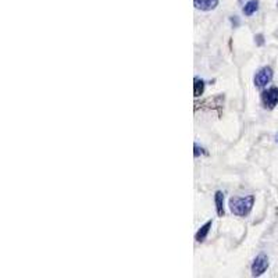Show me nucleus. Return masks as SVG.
<instances>
[{"label":"nucleus","mask_w":278,"mask_h":278,"mask_svg":"<svg viewBox=\"0 0 278 278\" xmlns=\"http://www.w3.org/2000/svg\"><path fill=\"white\" fill-rule=\"evenodd\" d=\"M253 205H255V196L253 195H248L245 198L234 196L228 202L231 213L238 215V217H246L252 211Z\"/></svg>","instance_id":"nucleus-1"},{"label":"nucleus","mask_w":278,"mask_h":278,"mask_svg":"<svg viewBox=\"0 0 278 278\" xmlns=\"http://www.w3.org/2000/svg\"><path fill=\"white\" fill-rule=\"evenodd\" d=\"M273 75H274L273 69L269 67V66H266V67H263V69H260L257 71L256 75L253 78V82H255V85H256L257 88H264V86H267V85L271 82Z\"/></svg>","instance_id":"nucleus-2"},{"label":"nucleus","mask_w":278,"mask_h":278,"mask_svg":"<svg viewBox=\"0 0 278 278\" xmlns=\"http://www.w3.org/2000/svg\"><path fill=\"white\" fill-rule=\"evenodd\" d=\"M262 103L266 109L273 110L276 106H278V88L277 86H270L269 89L262 92Z\"/></svg>","instance_id":"nucleus-3"},{"label":"nucleus","mask_w":278,"mask_h":278,"mask_svg":"<svg viewBox=\"0 0 278 278\" xmlns=\"http://www.w3.org/2000/svg\"><path fill=\"white\" fill-rule=\"evenodd\" d=\"M267 269H269V257L262 253V255L256 256V259L252 263V267H250L252 277H260V276H263L264 273L267 271Z\"/></svg>","instance_id":"nucleus-4"},{"label":"nucleus","mask_w":278,"mask_h":278,"mask_svg":"<svg viewBox=\"0 0 278 278\" xmlns=\"http://www.w3.org/2000/svg\"><path fill=\"white\" fill-rule=\"evenodd\" d=\"M218 1L220 0H194V4L196 8H199L202 11H210L218 6Z\"/></svg>","instance_id":"nucleus-5"},{"label":"nucleus","mask_w":278,"mask_h":278,"mask_svg":"<svg viewBox=\"0 0 278 278\" xmlns=\"http://www.w3.org/2000/svg\"><path fill=\"white\" fill-rule=\"evenodd\" d=\"M211 225H213V221H211V220H208V222H205L201 228L198 229V232H196V235H195V241L201 243L205 242V239L208 238V232H210V229H211Z\"/></svg>","instance_id":"nucleus-6"},{"label":"nucleus","mask_w":278,"mask_h":278,"mask_svg":"<svg viewBox=\"0 0 278 278\" xmlns=\"http://www.w3.org/2000/svg\"><path fill=\"white\" fill-rule=\"evenodd\" d=\"M214 205H215V211L218 217H224L225 210H224V194L221 191H217L214 194Z\"/></svg>","instance_id":"nucleus-7"},{"label":"nucleus","mask_w":278,"mask_h":278,"mask_svg":"<svg viewBox=\"0 0 278 278\" xmlns=\"http://www.w3.org/2000/svg\"><path fill=\"white\" fill-rule=\"evenodd\" d=\"M257 10H259V0H249L245 6H243L242 11L245 15H253V14L256 13Z\"/></svg>","instance_id":"nucleus-8"},{"label":"nucleus","mask_w":278,"mask_h":278,"mask_svg":"<svg viewBox=\"0 0 278 278\" xmlns=\"http://www.w3.org/2000/svg\"><path fill=\"white\" fill-rule=\"evenodd\" d=\"M205 92V81L201 78H195L194 79V96L199 97Z\"/></svg>","instance_id":"nucleus-9"},{"label":"nucleus","mask_w":278,"mask_h":278,"mask_svg":"<svg viewBox=\"0 0 278 278\" xmlns=\"http://www.w3.org/2000/svg\"><path fill=\"white\" fill-rule=\"evenodd\" d=\"M194 156L195 157H199V156H201V154H206V156H208V153L206 152V150H205V149H203V147H201V146L198 145V143H195L194 145Z\"/></svg>","instance_id":"nucleus-10"},{"label":"nucleus","mask_w":278,"mask_h":278,"mask_svg":"<svg viewBox=\"0 0 278 278\" xmlns=\"http://www.w3.org/2000/svg\"><path fill=\"white\" fill-rule=\"evenodd\" d=\"M255 43H256L257 46H263L264 45V36L262 34H259L255 36Z\"/></svg>","instance_id":"nucleus-11"},{"label":"nucleus","mask_w":278,"mask_h":278,"mask_svg":"<svg viewBox=\"0 0 278 278\" xmlns=\"http://www.w3.org/2000/svg\"><path fill=\"white\" fill-rule=\"evenodd\" d=\"M229 21H231V24L234 25V28L239 27V18H238L236 15H234V17H231V18H229Z\"/></svg>","instance_id":"nucleus-12"},{"label":"nucleus","mask_w":278,"mask_h":278,"mask_svg":"<svg viewBox=\"0 0 278 278\" xmlns=\"http://www.w3.org/2000/svg\"><path fill=\"white\" fill-rule=\"evenodd\" d=\"M276 139H277V142H278V134H277V137H276Z\"/></svg>","instance_id":"nucleus-13"},{"label":"nucleus","mask_w":278,"mask_h":278,"mask_svg":"<svg viewBox=\"0 0 278 278\" xmlns=\"http://www.w3.org/2000/svg\"><path fill=\"white\" fill-rule=\"evenodd\" d=\"M277 6H278V1H277Z\"/></svg>","instance_id":"nucleus-14"}]
</instances>
